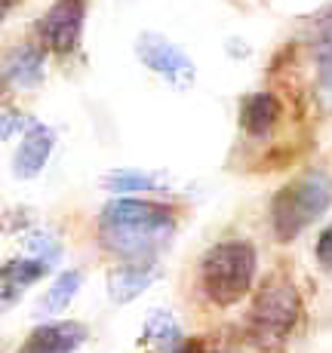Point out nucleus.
<instances>
[{"label": "nucleus", "mask_w": 332, "mask_h": 353, "mask_svg": "<svg viewBox=\"0 0 332 353\" xmlns=\"http://www.w3.org/2000/svg\"><path fill=\"white\" fill-rule=\"evenodd\" d=\"M86 338H90V329L77 320L43 323L31 329L19 353H74L80 344H86Z\"/></svg>", "instance_id": "obj_7"}, {"label": "nucleus", "mask_w": 332, "mask_h": 353, "mask_svg": "<svg viewBox=\"0 0 332 353\" xmlns=\"http://www.w3.org/2000/svg\"><path fill=\"white\" fill-rule=\"evenodd\" d=\"M34 123H37V120H31L28 114L16 111V108H10V105L3 108V139H6V141H10L16 132H19V139H22V135L28 132Z\"/></svg>", "instance_id": "obj_18"}, {"label": "nucleus", "mask_w": 332, "mask_h": 353, "mask_svg": "<svg viewBox=\"0 0 332 353\" xmlns=\"http://www.w3.org/2000/svg\"><path fill=\"white\" fill-rule=\"evenodd\" d=\"M175 212L148 196H114L101 206L96 234L108 255L124 264H145L175 236Z\"/></svg>", "instance_id": "obj_1"}, {"label": "nucleus", "mask_w": 332, "mask_h": 353, "mask_svg": "<svg viewBox=\"0 0 332 353\" xmlns=\"http://www.w3.org/2000/svg\"><path fill=\"white\" fill-rule=\"evenodd\" d=\"M332 206V175L326 169H304L271 196V230L280 243H293Z\"/></svg>", "instance_id": "obj_3"}, {"label": "nucleus", "mask_w": 332, "mask_h": 353, "mask_svg": "<svg viewBox=\"0 0 332 353\" xmlns=\"http://www.w3.org/2000/svg\"><path fill=\"white\" fill-rule=\"evenodd\" d=\"M314 255H317V261H320V268L332 274V225L320 230V236H317V246H314Z\"/></svg>", "instance_id": "obj_19"}, {"label": "nucleus", "mask_w": 332, "mask_h": 353, "mask_svg": "<svg viewBox=\"0 0 332 353\" xmlns=\"http://www.w3.org/2000/svg\"><path fill=\"white\" fill-rule=\"evenodd\" d=\"M139 344L151 353H179L182 347H185V335H182L179 320H175L169 310L154 307L151 314L145 316Z\"/></svg>", "instance_id": "obj_12"}, {"label": "nucleus", "mask_w": 332, "mask_h": 353, "mask_svg": "<svg viewBox=\"0 0 332 353\" xmlns=\"http://www.w3.org/2000/svg\"><path fill=\"white\" fill-rule=\"evenodd\" d=\"M52 151H56V132L46 123H34L28 132L19 139V148L12 154V175L16 179H37L46 169Z\"/></svg>", "instance_id": "obj_9"}, {"label": "nucleus", "mask_w": 332, "mask_h": 353, "mask_svg": "<svg viewBox=\"0 0 332 353\" xmlns=\"http://www.w3.org/2000/svg\"><path fill=\"white\" fill-rule=\"evenodd\" d=\"M52 264L40 261V258H10V261L3 264V270H0V286H3V304L10 307V304H16L19 298L28 292L34 283H40L46 276V270H50Z\"/></svg>", "instance_id": "obj_13"}, {"label": "nucleus", "mask_w": 332, "mask_h": 353, "mask_svg": "<svg viewBox=\"0 0 332 353\" xmlns=\"http://www.w3.org/2000/svg\"><path fill=\"white\" fill-rule=\"evenodd\" d=\"M12 3H19V0H0V6H3V12L12 10Z\"/></svg>", "instance_id": "obj_20"}, {"label": "nucleus", "mask_w": 332, "mask_h": 353, "mask_svg": "<svg viewBox=\"0 0 332 353\" xmlns=\"http://www.w3.org/2000/svg\"><path fill=\"white\" fill-rule=\"evenodd\" d=\"M101 185L114 196H135V194L160 191V175L145 172V169H111V172L101 179Z\"/></svg>", "instance_id": "obj_14"}, {"label": "nucleus", "mask_w": 332, "mask_h": 353, "mask_svg": "<svg viewBox=\"0 0 332 353\" xmlns=\"http://www.w3.org/2000/svg\"><path fill=\"white\" fill-rule=\"evenodd\" d=\"M157 280V264H117L108 270V298L114 304H130Z\"/></svg>", "instance_id": "obj_11"}, {"label": "nucleus", "mask_w": 332, "mask_h": 353, "mask_svg": "<svg viewBox=\"0 0 332 353\" xmlns=\"http://www.w3.org/2000/svg\"><path fill=\"white\" fill-rule=\"evenodd\" d=\"M22 246H25V252H28V258H40V261H46V264H52L59 255H62V243H59V236L52 234L50 228H40V225L25 230Z\"/></svg>", "instance_id": "obj_17"}, {"label": "nucleus", "mask_w": 332, "mask_h": 353, "mask_svg": "<svg viewBox=\"0 0 332 353\" xmlns=\"http://www.w3.org/2000/svg\"><path fill=\"white\" fill-rule=\"evenodd\" d=\"M259 270V252L249 240H222L200 258V289L206 301L231 307L249 295Z\"/></svg>", "instance_id": "obj_4"}, {"label": "nucleus", "mask_w": 332, "mask_h": 353, "mask_svg": "<svg viewBox=\"0 0 332 353\" xmlns=\"http://www.w3.org/2000/svg\"><path fill=\"white\" fill-rule=\"evenodd\" d=\"M84 19L86 0H52L50 10L37 22L40 46L56 56H71L84 37Z\"/></svg>", "instance_id": "obj_6"}, {"label": "nucleus", "mask_w": 332, "mask_h": 353, "mask_svg": "<svg viewBox=\"0 0 332 353\" xmlns=\"http://www.w3.org/2000/svg\"><path fill=\"white\" fill-rule=\"evenodd\" d=\"M314 59H317V99L320 105L332 111V10L323 19L320 37L314 46Z\"/></svg>", "instance_id": "obj_15"}, {"label": "nucleus", "mask_w": 332, "mask_h": 353, "mask_svg": "<svg viewBox=\"0 0 332 353\" xmlns=\"http://www.w3.org/2000/svg\"><path fill=\"white\" fill-rule=\"evenodd\" d=\"M302 320V295L283 270L265 276L246 314V341L259 350H280Z\"/></svg>", "instance_id": "obj_2"}, {"label": "nucleus", "mask_w": 332, "mask_h": 353, "mask_svg": "<svg viewBox=\"0 0 332 353\" xmlns=\"http://www.w3.org/2000/svg\"><path fill=\"white\" fill-rule=\"evenodd\" d=\"M133 50H135V59H139L154 77H160L164 83L173 86V90L185 92V90H191L194 80H197V65H194V59L188 56L179 43L164 37V34L141 31L139 37H135Z\"/></svg>", "instance_id": "obj_5"}, {"label": "nucleus", "mask_w": 332, "mask_h": 353, "mask_svg": "<svg viewBox=\"0 0 332 353\" xmlns=\"http://www.w3.org/2000/svg\"><path fill=\"white\" fill-rule=\"evenodd\" d=\"M46 77V50L40 43H16L3 56V83L12 90H37Z\"/></svg>", "instance_id": "obj_8"}, {"label": "nucleus", "mask_w": 332, "mask_h": 353, "mask_svg": "<svg viewBox=\"0 0 332 353\" xmlns=\"http://www.w3.org/2000/svg\"><path fill=\"white\" fill-rule=\"evenodd\" d=\"M80 286H84V274H80L77 268L62 270V274L52 280V286L46 289V295H43V310H46V314H62V310H68V304L77 298Z\"/></svg>", "instance_id": "obj_16"}, {"label": "nucleus", "mask_w": 332, "mask_h": 353, "mask_svg": "<svg viewBox=\"0 0 332 353\" xmlns=\"http://www.w3.org/2000/svg\"><path fill=\"white\" fill-rule=\"evenodd\" d=\"M280 114H283L280 99L268 90H259V92H249V96L240 101L237 117H240V129L249 139L265 141L268 135L274 132V126L280 123Z\"/></svg>", "instance_id": "obj_10"}]
</instances>
